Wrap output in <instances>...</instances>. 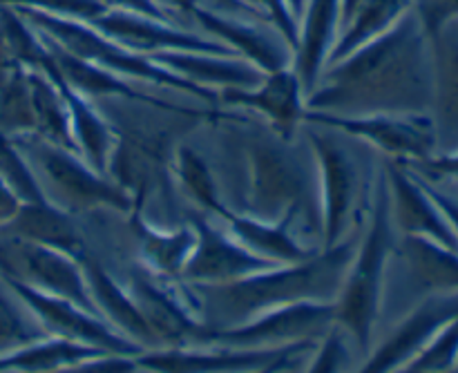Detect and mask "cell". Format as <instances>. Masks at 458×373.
Instances as JSON below:
<instances>
[{"instance_id": "1", "label": "cell", "mask_w": 458, "mask_h": 373, "mask_svg": "<svg viewBox=\"0 0 458 373\" xmlns=\"http://www.w3.org/2000/svg\"><path fill=\"white\" fill-rule=\"evenodd\" d=\"M432 40L411 9L389 31L325 67L307 110L331 114L432 112Z\"/></svg>"}, {"instance_id": "2", "label": "cell", "mask_w": 458, "mask_h": 373, "mask_svg": "<svg viewBox=\"0 0 458 373\" xmlns=\"http://www.w3.org/2000/svg\"><path fill=\"white\" fill-rule=\"evenodd\" d=\"M353 255V240H343L302 262L280 264L226 284L188 286L199 304L201 320L208 331L231 329L286 304H335Z\"/></svg>"}, {"instance_id": "3", "label": "cell", "mask_w": 458, "mask_h": 373, "mask_svg": "<svg viewBox=\"0 0 458 373\" xmlns=\"http://www.w3.org/2000/svg\"><path fill=\"white\" fill-rule=\"evenodd\" d=\"M396 246L387 174L380 170L376 177L369 226L356 249L343 291L335 300V325L352 338V343L358 344L362 353L369 352L374 329L378 325L385 277Z\"/></svg>"}, {"instance_id": "4", "label": "cell", "mask_w": 458, "mask_h": 373, "mask_svg": "<svg viewBox=\"0 0 458 373\" xmlns=\"http://www.w3.org/2000/svg\"><path fill=\"white\" fill-rule=\"evenodd\" d=\"M31 22L38 27L40 31L49 36L56 45H61L65 52L74 54V56L83 58V61L94 63V65L103 67L107 72L123 76V79H139L146 83L161 85V88L179 89V92L192 94V97L201 98L206 103L217 101V92L208 88H199V85L191 83L183 76L174 74L168 67L159 65L152 61L146 54L132 52V49L123 47L116 43L114 38L98 31L97 27L83 21H72V18L54 16V13L36 12V9L13 7Z\"/></svg>"}, {"instance_id": "5", "label": "cell", "mask_w": 458, "mask_h": 373, "mask_svg": "<svg viewBox=\"0 0 458 373\" xmlns=\"http://www.w3.org/2000/svg\"><path fill=\"white\" fill-rule=\"evenodd\" d=\"M293 141L277 137L271 130L268 137L255 134L249 139V201L246 215L276 222L286 210H309L313 197V179L295 157Z\"/></svg>"}, {"instance_id": "6", "label": "cell", "mask_w": 458, "mask_h": 373, "mask_svg": "<svg viewBox=\"0 0 458 373\" xmlns=\"http://www.w3.org/2000/svg\"><path fill=\"white\" fill-rule=\"evenodd\" d=\"M9 139L16 143L27 161H34L40 174L49 179L54 191L65 199L70 210L114 208L130 213L137 206L134 197L123 186L94 170L79 152L54 146L38 134H21Z\"/></svg>"}, {"instance_id": "7", "label": "cell", "mask_w": 458, "mask_h": 373, "mask_svg": "<svg viewBox=\"0 0 458 373\" xmlns=\"http://www.w3.org/2000/svg\"><path fill=\"white\" fill-rule=\"evenodd\" d=\"M125 289L161 347H195L208 329L186 282L159 276L139 262L130 268Z\"/></svg>"}, {"instance_id": "8", "label": "cell", "mask_w": 458, "mask_h": 373, "mask_svg": "<svg viewBox=\"0 0 458 373\" xmlns=\"http://www.w3.org/2000/svg\"><path fill=\"white\" fill-rule=\"evenodd\" d=\"M304 123L344 132L349 137L365 139L374 148L403 164H419L438 152L437 125L429 112L410 114H331V112L307 110Z\"/></svg>"}, {"instance_id": "9", "label": "cell", "mask_w": 458, "mask_h": 373, "mask_svg": "<svg viewBox=\"0 0 458 373\" xmlns=\"http://www.w3.org/2000/svg\"><path fill=\"white\" fill-rule=\"evenodd\" d=\"M335 325V304L298 302L271 309L244 325L231 329L204 331L199 343L235 349H276L304 340H322Z\"/></svg>"}, {"instance_id": "10", "label": "cell", "mask_w": 458, "mask_h": 373, "mask_svg": "<svg viewBox=\"0 0 458 373\" xmlns=\"http://www.w3.org/2000/svg\"><path fill=\"white\" fill-rule=\"evenodd\" d=\"M0 273L16 277L43 293L70 300L76 307L101 318L89 295L83 267L67 253L31 242L0 237Z\"/></svg>"}, {"instance_id": "11", "label": "cell", "mask_w": 458, "mask_h": 373, "mask_svg": "<svg viewBox=\"0 0 458 373\" xmlns=\"http://www.w3.org/2000/svg\"><path fill=\"white\" fill-rule=\"evenodd\" d=\"M0 277L16 293V298L34 313L40 326L49 335H54V338H65L74 340V343L89 344V347H98L103 352L112 353V356L137 358L139 353L146 352L137 343H132L125 335H121L119 331L112 329L106 320L85 311V309L76 307L70 300L43 293V291L34 289V286L25 284V282L16 280L12 276H4V273H0Z\"/></svg>"}, {"instance_id": "12", "label": "cell", "mask_w": 458, "mask_h": 373, "mask_svg": "<svg viewBox=\"0 0 458 373\" xmlns=\"http://www.w3.org/2000/svg\"><path fill=\"white\" fill-rule=\"evenodd\" d=\"M307 141L311 146L318 168L322 197V237L325 249L344 240L352 222L353 204L358 197V168L352 152L335 139L334 130L311 125L307 128Z\"/></svg>"}, {"instance_id": "13", "label": "cell", "mask_w": 458, "mask_h": 373, "mask_svg": "<svg viewBox=\"0 0 458 373\" xmlns=\"http://www.w3.org/2000/svg\"><path fill=\"white\" fill-rule=\"evenodd\" d=\"M320 340L286 344L276 349H235L204 344V347H159L139 353V369L148 373H250L264 369L282 358L316 352Z\"/></svg>"}, {"instance_id": "14", "label": "cell", "mask_w": 458, "mask_h": 373, "mask_svg": "<svg viewBox=\"0 0 458 373\" xmlns=\"http://www.w3.org/2000/svg\"><path fill=\"white\" fill-rule=\"evenodd\" d=\"M456 316L458 293L428 295L380 340L358 373H398L405 369L432 335Z\"/></svg>"}, {"instance_id": "15", "label": "cell", "mask_w": 458, "mask_h": 373, "mask_svg": "<svg viewBox=\"0 0 458 373\" xmlns=\"http://www.w3.org/2000/svg\"><path fill=\"white\" fill-rule=\"evenodd\" d=\"M197 242L182 271L186 284H226L253 273L280 267L246 249L231 231H224L208 219H195Z\"/></svg>"}, {"instance_id": "16", "label": "cell", "mask_w": 458, "mask_h": 373, "mask_svg": "<svg viewBox=\"0 0 458 373\" xmlns=\"http://www.w3.org/2000/svg\"><path fill=\"white\" fill-rule=\"evenodd\" d=\"M89 25L114 38L123 47L146 54V56L159 52H201L217 54V56H237L219 40L192 34V31L182 30L173 22L157 21V18L141 16V13L134 12H123V9H107Z\"/></svg>"}, {"instance_id": "17", "label": "cell", "mask_w": 458, "mask_h": 373, "mask_svg": "<svg viewBox=\"0 0 458 373\" xmlns=\"http://www.w3.org/2000/svg\"><path fill=\"white\" fill-rule=\"evenodd\" d=\"M219 101L242 107L268 121L277 137L293 141L307 112V92L293 67L268 72L255 88H226L217 92Z\"/></svg>"}, {"instance_id": "18", "label": "cell", "mask_w": 458, "mask_h": 373, "mask_svg": "<svg viewBox=\"0 0 458 373\" xmlns=\"http://www.w3.org/2000/svg\"><path fill=\"white\" fill-rule=\"evenodd\" d=\"M383 170L387 174L392 217L398 231L403 235L429 237L447 249L458 250V237L450 219L434 201L423 182L416 177L414 170L396 159H389Z\"/></svg>"}, {"instance_id": "19", "label": "cell", "mask_w": 458, "mask_h": 373, "mask_svg": "<svg viewBox=\"0 0 458 373\" xmlns=\"http://www.w3.org/2000/svg\"><path fill=\"white\" fill-rule=\"evenodd\" d=\"M191 18L206 34L226 45L240 58L253 63L264 74L293 67V49L289 47V43L282 36H271L268 31L259 30L255 25L258 21L228 16L206 4H199Z\"/></svg>"}, {"instance_id": "20", "label": "cell", "mask_w": 458, "mask_h": 373, "mask_svg": "<svg viewBox=\"0 0 458 373\" xmlns=\"http://www.w3.org/2000/svg\"><path fill=\"white\" fill-rule=\"evenodd\" d=\"M300 213H302L300 208H291L276 222H267V219L253 217V215L237 213L224 204L215 217L222 219L228 231L259 258L276 264H295L320 253L318 249L304 246L302 242L295 240L293 224Z\"/></svg>"}, {"instance_id": "21", "label": "cell", "mask_w": 458, "mask_h": 373, "mask_svg": "<svg viewBox=\"0 0 458 373\" xmlns=\"http://www.w3.org/2000/svg\"><path fill=\"white\" fill-rule=\"evenodd\" d=\"M0 237L56 249L70 258L79 259V262L89 253L70 210L49 199L22 201L18 213L0 228Z\"/></svg>"}, {"instance_id": "22", "label": "cell", "mask_w": 458, "mask_h": 373, "mask_svg": "<svg viewBox=\"0 0 458 373\" xmlns=\"http://www.w3.org/2000/svg\"><path fill=\"white\" fill-rule=\"evenodd\" d=\"M434 103L438 152L458 150V18L432 36Z\"/></svg>"}, {"instance_id": "23", "label": "cell", "mask_w": 458, "mask_h": 373, "mask_svg": "<svg viewBox=\"0 0 458 373\" xmlns=\"http://www.w3.org/2000/svg\"><path fill=\"white\" fill-rule=\"evenodd\" d=\"M81 267H83L89 295H92L103 320L112 329L119 331L121 335H125L128 340L137 343L139 347L146 349V352L148 349H157L159 343H157L148 322L143 320L134 300L130 298L128 289H121L119 282L110 276V271L94 255H85L81 259Z\"/></svg>"}, {"instance_id": "24", "label": "cell", "mask_w": 458, "mask_h": 373, "mask_svg": "<svg viewBox=\"0 0 458 373\" xmlns=\"http://www.w3.org/2000/svg\"><path fill=\"white\" fill-rule=\"evenodd\" d=\"M340 36V0H307L300 18V38L293 52V70L298 72L304 92H313L327 67L331 47Z\"/></svg>"}, {"instance_id": "25", "label": "cell", "mask_w": 458, "mask_h": 373, "mask_svg": "<svg viewBox=\"0 0 458 373\" xmlns=\"http://www.w3.org/2000/svg\"><path fill=\"white\" fill-rule=\"evenodd\" d=\"M45 40H47L49 54H52V63L56 67V72L61 74V79L65 81L70 88H74L76 92L83 94L88 98H107V97H119V98H130V101L146 103V106L161 107V110L170 112H183V114H199V112L183 110V107L170 106V103L161 101V98L152 97V94L141 92V89H134L128 83V79L114 74V72H107L103 67L94 65V63L83 61V58L74 56V54L65 52L61 45L54 43L47 34L43 31Z\"/></svg>"}, {"instance_id": "26", "label": "cell", "mask_w": 458, "mask_h": 373, "mask_svg": "<svg viewBox=\"0 0 458 373\" xmlns=\"http://www.w3.org/2000/svg\"><path fill=\"white\" fill-rule=\"evenodd\" d=\"M43 72L54 76V81H56L58 88H61L63 97H65L67 112H70L72 134H74L79 155L83 157L94 170L107 174L112 152H114L116 141H119V132L114 130V125L103 116V112L94 106L92 98L79 94L74 88H70V85L61 79V74H58L52 61L43 67Z\"/></svg>"}, {"instance_id": "27", "label": "cell", "mask_w": 458, "mask_h": 373, "mask_svg": "<svg viewBox=\"0 0 458 373\" xmlns=\"http://www.w3.org/2000/svg\"><path fill=\"white\" fill-rule=\"evenodd\" d=\"M152 61L168 67L199 88H255L264 79V72L240 56H217L201 52H159Z\"/></svg>"}, {"instance_id": "28", "label": "cell", "mask_w": 458, "mask_h": 373, "mask_svg": "<svg viewBox=\"0 0 458 373\" xmlns=\"http://www.w3.org/2000/svg\"><path fill=\"white\" fill-rule=\"evenodd\" d=\"M130 228L141 249V264L159 276L182 280V271L195 249V226L159 228L146 217L141 206L130 210Z\"/></svg>"}, {"instance_id": "29", "label": "cell", "mask_w": 458, "mask_h": 373, "mask_svg": "<svg viewBox=\"0 0 458 373\" xmlns=\"http://www.w3.org/2000/svg\"><path fill=\"white\" fill-rule=\"evenodd\" d=\"M398 253L405 259L410 276L420 291L434 293H458V250L447 249L429 237L403 235Z\"/></svg>"}, {"instance_id": "30", "label": "cell", "mask_w": 458, "mask_h": 373, "mask_svg": "<svg viewBox=\"0 0 458 373\" xmlns=\"http://www.w3.org/2000/svg\"><path fill=\"white\" fill-rule=\"evenodd\" d=\"M101 356H112V353L98 347H89V344L74 343V340L49 335V338L36 340V343L22 344V347L3 353L0 373H54Z\"/></svg>"}, {"instance_id": "31", "label": "cell", "mask_w": 458, "mask_h": 373, "mask_svg": "<svg viewBox=\"0 0 458 373\" xmlns=\"http://www.w3.org/2000/svg\"><path fill=\"white\" fill-rule=\"evenodd\" d=\"M411 9H414V0H360L353 16L349 18V22L340 31L335 45L331 47L327 65L349 56V54L356 52L358 47L367 45L369 40L383 36L403 16H407Z\"/></svg>"}, {"instance_id": "32", "label": "cell", "mask_w": 458, "mask_h": 373, "mask_svg": "<svg viewBox=\"0 0 458 373\" xmlns=\"http://www.w3.org/2000/svg\"><path fill=\"white\" fill-rule=\"evenodd\" d=\"M30 88H31V110H34V134H38L45 141L54 146L67 148L72 152H79L72 134L70 112H67L65 97L61 88L43 70H30Z\"/></svg>"}, {"instance_id": "33", "label": "cell", "mask_w": 458, "mask_h": 373, "mask_svg": "<svg viewBox=\"0 0 458 373\" xmlns=\"http://www.w3.org/2000/svg\"><path fill=\"white\" fill-rule=\"evenodd\" d=\"M34 130L30 70L16 67L0 83V132L7 137H21V134H34Z\"/></svg>"}, {"instance_id": "34", "label": "cell", "mask_w": 458, "mask_h": 373, "mask_svg": "<svg viewBox=\"0 0 458 373\" xmlns=\"http://www.w3.org/2000/svg\"><path fill=\"white\" fill-rule=\"evenodd\" d=\"M43 338H49L47 331L0 277V356Z\"/></svg>"}, {"instance_id": "35", "label": "cell", "mask_w": 458, "mask_h": 373, "mask_svg": "<svg viewBox=\"0 0 458 373\" xmlns=\"http://www.w3.org/2000/svg\"><path fill=\"white\" fill-rule=\"evenodd\" d=\"M174 174H177L183 191L191 195V199L197 206H201L206 213L217 215L222 210L224 201L217 192V183H215L213 173H210L208 164L199 152L188 146L179 148L177 155H174Z\"/></svg>"}, {"instance_id": "36", "label": "cell", "mask_w": 458, "mask_h": 373, "mask_svg": "<svg viewBox=\"0 0 458 373\" xmlns=\"http://www.w3.org/2000/svg\"><path fill=\"white\" fill-rule=\"evenodd\" d=\"M458 362V316L432 335L414 360L398 373H443Z\"/></svg>"}, {"instance_id": "37", "label": "cell", "mask_w": 458, "mask_h": 373, "mask_svg": "<svg viewBox=\"0 0 458 373\" xmlns=\"http://www.w3.org/2000/svg\"><path fill=\"white\" fill-rule=\"evenodd\" d=\"M0 4L36 9V12L54 13V16L83 22L97 21L101 13L107 12V7L101 0H0Z\"/></svg>"}, {"instance_id": "38", "label": "cell", "mask_w": 458, "mask_h": 373, "mask_svg": "<svg viewBox=\"0 0 458 373\" xmlns=\"http://www.w3.org/2000/svg\"><path fill=\"white\" fill-rule=\"evenodd\" d=\"M349 356H352V338L338 325H334L320 340V349H316L307 373H343Z\"/></svg>"}, {"instance_id": "39", "label": "cell", "mask_w": 458, "mask_h": 373, "mask_svg": "<svg viewBox=\"0 0 458 373\" xmlns=\"http://www.w3.org/2000/svg\"><path fill=\"white\" fill-rule=\"evenodd\" d=\"M255 4L267 13L268 22L276 25L277 34H280L282 38L289 43V47L295 52L300 38V22L298 18L293 16V12H291L289 3H286V0H255Z\"/></svg>"}, {"instance_id": "40", "label": "cell", "mask_w": 458, "mask_h": 373, "mask_svg": "<svg viewBox=\"0 0 458 373\" xmlns=\"http://www.w3.org/2000/svg\"><path fill=\"white\" fill-rule=\"evenodd\" d=\"M405 165H410L414 173H419L420 177H425L428 182H443V179L458 182V150L437 152V155L429 157V159Z\"/></svg>"}, {"instance_id": "41", "label": "cell", "mask_w": 458, "mask_h": 373, "mask_svg": "<svg viewBox=\"0 0 458 373\" xmlns=\"http://www.w3.org/2000/svg\"><path fill=\"white\" fill-rule=\"evenodd\" d=\"M206 7L217 9V12L228 13V16H240V18H249V21H258V22H268L267 13L262 12L255 4L246 3V0H204Z\"/></svg>"}, {"instance_id": "42", "label": "cell", "mask_w": 458, "mask_h": 373, "mask_svg": "<svg viewBox=\"0 0 458 373\" xmlns=\"http://www.w3.org/2000/svg\"><path fill=\"white\" fill-rule=\"evenodd\" d=\"M107 9H123V12H134L141 13V16L157 18V21H170V13L165 9H161L155 0H101Z\"/></svg>"}, {"instance_id": "43", "label": "cell", "mask_w": 458, "mask_h": 373, "mask_svg": "<svg viewBox=\"0 0 458 373\" xmlns=\"http://www.w3.org/2000/svg\"><path fill=\"white\" fill-rule=\"evenodd\" d=\"M416 177H419L420 182H423V186L428 188L429 195L434 197V201H437V204L441 206V210H443V213H445V217L450 219L452 228H454V233H456V237H458V197L450 195V192H445V191H441V188H438L437 183L428 182V179L420 177L419 173H416Z\"/></svg>"}, {"instance_id": "44", "label": "cell", "mask_w": 458, "mask_h": 373, "mask_svg": "<svg viewBox=\"0 0 458 373\" xmlns=\"http://www.w3.org/2000/svg\"><path fill=\"white\" fill-rule=\"evenodd\" d=\"M21 204H22V199H21V195L16 192V188H13L12 183H9L7 179L0 174V228H3L4 224H7L9 219L18 213Z\"/></svg>"}, {"instance_id": "45", "label": "cell", "mask_w": 458, "mask_h": 373, "mask_svg": "<svg viewBox=\"0 0 458 373\" xmlns=\"http://www.w3.org/2000/svg\"><path fill=\"white\" fill-rule=\"evenodd\" d=\"M157 4H159L161 9H165V12L173 16L174 12L182 13V16H192V12H195L199 4H204V0H155Z\"/></svg>"}, {"instance_id": "46", "label": "cell", "mask_w": 458, "mask_h": 373, "mask_svg": "<svg viewBox=\"0 0 458 373\" xmlns=\"http://www.w3.org/2000/svg\"><path fill=\"white\" fill-rule=\"evenodd\" d=\"M309 353H311V352H309ZM309 353H295V356L282 358V360L273 362V365L264 367V369L250 371V373H295V371H298V365L302 362V358H307Z\"/></svg>"}, {"instance_id": "47", "label": "cell", "mask_w": 458, "mask_h": 373, "mask_svg": "<svg viewBox=\"0 0 458 373\" xmlns=\"http://www.w3.org/2000/svg\"><path fill=\"white\" fill-rule=\"evenodd\" d=\"M16 67H21V65H16V63H13V58H12V54H9L7 40H4L3 22H0V83H3V81L7 79V76L12 74Z\"/></svg>"}, {"instance_id": "48", "label": "cell", "mask_w": 458, "mask_h": 373, "mask_svg": "<svg viewBox=\"0 0 458 373\" xmlns=\"http://www.w3.org/2000/svg\"><path fill=\"white\" fill-rule=\"evenodd\" d=\"M0 134H3V132H0Z\"/></svg>"}]
</instances>
